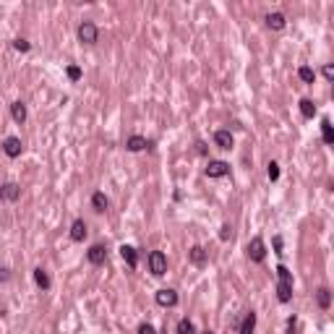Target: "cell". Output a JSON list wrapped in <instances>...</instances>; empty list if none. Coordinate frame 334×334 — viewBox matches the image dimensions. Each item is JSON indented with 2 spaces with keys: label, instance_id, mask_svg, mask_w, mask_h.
<instances>
[{
  "label": "cell",
  "instance_id": "9a60e30c",
  "mask_svg": "<svg viewBox=\"0 0 334 334\" xmlns=\"http://www.w3.org/2000/svg\"><path fill=\"white\" fill-rule=\"evenodd\" d=\"M11 115H13V120L21 125V123L26 120V104H24V102H13V104H11Z\"/></svg>",
  "mask_w": 334,
  "mask_h": 334
},
{
  "label": "cell",
  "instance_id": "8fae6325",
  "mask_svg": "<svg viewBox=\"0 0 334 334\" xmlns=\"http://www.w3.org/2000/svg\"><path fill=\"white\" fill-rule=\"evenodd\" d=\"M120 256H123V261L128 264V267L136 269V264H139V253H136L133 246H123V248H120Z\"/></svg>",
  "mask_w": 334,
  "mask_h": 334
},
{
  "label": "cell",
  "instance_id": "4316f807",
  "mask_svg": "<svg viewBox=\"0 0 334 334\" xmlns=\"http://www.w3.org/2000/svg\"><path fill=\"white\" fill-rule=\"evenodd\" d=\"M13 50H19V52H29V50H32V44H29L26 40H13Z\"/></svg>",
  "mask_w": 334,
  "mask_h": 334
},
{
  "label": "cell",
  "instance_id": "5bb4252c",
  "mask_svg": "<svg viewBox=\"0 0 334 334\" xmlns=\"http://www.w3.org/2000/svg\"><path fill=\"white\" fill-rule=\"evenodd\" d=\"M149 146V141L144 139V136H131V139L125 141V149L128 151H141V149H146Z\"/></svg>",
  "mask_w": 334,
  "mask_h": 334
},
{
  "label": "cell",
  "instance_id": "836d02e7",
  "mask_svg": "<svg viewBox=\"0 0 334 334\" xmlns=\"http://www.w3.org/2000/svg\"><path fill=\"white\" fill-rule=\"evenodd\" d=\"M196 151H199V154H207V146H204V141L196 144Z\"/></svg>",
  "mask_w": 334,
  "mask_h": 334
},
{
  "label": "cell",
  "instance_id": "d590c367",
  "mask_svg": "<svg viewBox=\"0 0 334 334\" xmlns=\"http://www.w3.org/2000/svg\"><path fill=\"white\" fill-rule=\"evenodd\" d=\"M196 334H214V332H209V329H207V332H196Z\"/></svg>",
  "mask_w": 334,
  "mask_h": 334
},
{
  "label": "cell",
  "instance_id": "7c38bea8",
  "mask_svg": "<svg viewBox=\"0 0 334 334\" xmlns=\"http://www.w3.org/2000/svg\"><path fill=\"white\" fill-rule=\"evenodd\" d=\"M188 259H191V264H196V267H204V264H207V250L201 246H193L188 250Z\"/></svg>",
  "mask_w": 334,
  "mask_h": 334
},
{
  "label": "cell",
  "instance_id": "52a82bcc",
  "mask_svg": "<svg viewBox=\"0 0 334 334\" xmlns=\"http://www.w3.org/2000/svg\"><path fill=\"white\" fill-rule=\"evenodd\" d=\"M21 199V188L16 183H3L0 186V201H19Z\"/></svg>",
  "mask_w": 334,
  "mask_h": 334
},
{
  "label": "cell",
  "instance_id": "ffe728a7",
  "mask_svg": "<svg viewBox=\"0 0 334 334\" xmlns=\"http://www.w3.org/2000/svg\"><path fill=\"white\" fill-rule=\"evenodd\" d=\"M267 26L274 29V32L285 29V16H282V13H269V16H267Z\"/></svg>",
  "mask_w": 334,
  "mask_h": 334
},
{
  "label": "cell",
  "instance_id": "6da1fadb",
  "mask_svg": "<svg viewBox=\"0 0 334 334\" xmlns=\"http://www.w3.org/2000/svg\"><path fill=\"white\" fill-rule=\"evenodd\" d=\"M79 40L84 44H94L97 40H100V29H97V24H92V21H81L79 24Z\"/></svg>",
  "mask_w": 334,
  "mask_h": 334
},
{
  "label": "cell",
  "instance_id": "ac0fdd59",
  "mask_svg": "<svg viewBox=\"0 0 334 334\" xmlns=\"http://www.w3.org/2000/svg\"><path fill=\"white\" fill-rule=\"evenodd\" d=\"M316 303L321 308H329L332 306V292H329V287H318L316 290Z\"/></svg>",
  "mask_w": 334,
  "mask_h": 334
},
{
  "label": "cell",
  "instance_id": "ba28073f",
  "mask_svg": "<svg viewBox=\"0 0 334 334\" xmlns=\"http://www.w3.org/2000/svg\"><path fill=\"white\" fill-rule=\"evenodd\" d=\"M214 144L219 149H225V151H230L235 146V139H232V133L230 131H225V128H219V131L214 133Z\"/></svg>",
  "mask_w": 334,
  "mask_h": 334
},
{
  "label": "cell",
  "instance_id": "9c48e42d",
  "mask_svg": "<svg viewBox=\"0 0 334 334\" xmlns=\"http://www.w3.org/2000/svg\"><path fill=\"white\" fill-rule=\"evenodd\" d=\"M86 235H89L86 222H84V219H73V225H71V240L81 243V240H86Z\"/></svg>",
  "mask_w": 334,
  "mask_h": 334
},
{
  "label": "cell",
  "instance_id": "e0dca14e",
  "mask_svg": "<svg viewBox=\"0 0 334 334\" xmlns=\"http://www.w3.org/2000/svg\"><path fill=\"white\" fill-rule=\"evenodd\" d=\"M107 207H110L107 196H104L102 191H97V193L92 196V209H94V211H104V209H107Z\"/></svg>",
  "mask_w": 334,
  "mask_h": 334
},
{
  "label": "cell",
  "instance_id": "277c9868",
  "mask_svg": "<svg viewBox=\"0 0 334 334\" xmlns=\"http://www.w3.org/2000/svg\"><path fill=\"white\" fill-rule=\"evenodd\" d=\"M3 151H5V157L16 159V157H21V151H24V144H21L19 136H8V139L3 141Z\"/></svg>",
  "mask_w": 334,
  "mask_h": 334
},
{
  "label": "cell",
  "instance_id": "2e32d148",
  "mask_svg": "<svg viewBox=\"0 0 334 334\" xmlns=\"http://www.w3.org/2000/svg\"><path fill=\"white\" fill-rule=\"evenodd\" d=\"M34 282L40 285L42 290H50V285H52V282H50V274H47V271H44L42 267H37V269H34Z\"/></svg>",
  "mask_w": 334,
  "mask_h": 334
},
{
  "label": "cell",
  "instance_id": "484cf974",
  "mask_svg": "<svg viewBox=\"0 0 334 334\" xmlns=\"http://www.w3.org/2000/svg\"><path fill=\"white\" fill-rule=\"evenodd\" d=\"M277 277H279V282H292V274L287 271L285 264H279V267H277Z\"/></svg>",
  "mask_w": 334,
  "mask_h": 334
},
{
  "label": "cell",
  "instance_id": "d6986e66",
  "mask_svg": "<svg viewBox=\"0 0 334 334\" xmlns=\"http://www.w3.org/2000/svg\"><path fill=\"white\" fill-rule=\"evenodd\" d=\"M256 329V313L250 311V313H246V318H243V324H240V334H253Z\"/></svg>",
  "mask_w": 334,
  "mask_h": 334
},
{
  "label": "cell",
  "instance_id": "4fadbf2b",
  "mask_svg": "<svg viewBox=\"0 0 334 334\" xmlns=\"http://www.w3.org/2000/svg\"><path fill=\"white\" fill-rule=\"evenodd\" d=\"M277 298H279V303H290L292 300V282H279L277 285Z\"/></svg>",
  "mask_w": 334,
  "mask_h": 334
},
{
  "label": "cell",
  "instance_id": "4dcf8cb0",
  "mask_svg": "<svg viewBox=\"0 0 334 334\" xmlns=\"http://www.w3.org/2000/svg\"><path fill=\"white\" fill-rule=\"evenodd\" d=\"M324 76H326V81H332V79H334V68H332L329 63L324 65Z\"/></svg>",
  "mask_w": 334,
  "mask_h": 334
},
{
  "label": "cell",
  "instance_id": "7a4b0ae2",
  "mask_svg": "<svg viewBox=\"0 0 334 334\" xmlns=\"http://www.w3.org/2000/svg\"><path fill=\"white\" fill-rule=\"evenodd\" d=\"M149 271L154 277H162L167 271V256L162 253V250H151L149 253Z\"/></svg>",
  "mask_w": 334,
  "mask_h": 334
},
{
  "label": "cell",
  "instance_id": "8992f818",
  "mask_svg": "<svg viewBox=\"0 0 334 334\" xmlns=\"http://www.w3.org/2000/svg\"><path fill=\"white\" fill-rule=\"evenodd\" d=\"M157 303L162 308H172V306H178V292L175 290H170V287H165V290H159L157 292Z\"/></svg>",
  "mask_w": 334,
  "mask_h": 334
},
{
  "label": "cell",
  "instance_id": "d4e9b609",
  "mask_svg": "<svg viewBox=\"0 0 334 334\" xmlns=\"http://www.w3.org/2000/svg\"><path fill=\"white\" fill-rule=\"evenodd\" d=\"M267 175H269L271 183H274V180H279V165H277V162H269V165H267Z\"/></svg>",
  "mask_w": 334,
  "mask_h": 334
},
{
  "label": "cell",
  "instance_id": "83f0119b",
  "mask_svg": "<svg viewBox=\"0 0 334 334\" xmlns=\"http://www.w3.org/2000/svg\"><path fill=\"white\" fill-rule=\"evenodd\" d=\"M68 79H71V81H79V79H81V68H79V65H68Z\"/></svg>",
  "mask_w": 334,
  "mask_h": 334
},
{
  "label": "cell",
  "instance_id": "d6a6232c",
  "mask_svg": "<svg viewBox=\"0 0 334 334\" xmlns=\"http://www.w3.org/2000/svg\"><path fill=\"white\" fill-rule=\"evenodd\" d=\"M274 250H277V253H282V238H279V235L274 238Z\"/></svg>",
  "mask_w": 334,
  "mask_h": 334
},
{
  "label": "cell",
  "instance_id": "7402d4cb",
  "mask_svg": "<svg viewBox=\"0 0 334 334\" xmlns=\"http://www.w3.org/2000/svg\"><path fill=\"white\" fill-rule=\"evenodd\" d=\"M321 139H324V144H329V146L334 144V131H332V123L326 118L321 120Z\"/></svg>",
  "mask_w": 334,
  "mask_h": 334
},
{
  "label": "cell",
  "instance_id": "44dd1931",
  "mask_svg": "<svg viewBox=\"0 0 334 334\" xmlns=\"http://www.w3.org/2000/svg\"><path fill=\"white\" fill-rule=\"evenodd\" d=\"M175 334H196V326L191 318H180L178 326H175Z\"/></svg>",
  "mask_w": 334,
  "mask_h": 334
},
{
  "label": "cell",
  "instance_id": "603a6c76",
  "mask_svg": "<svg viewBox=\"0 0 334 334\" xmlns=\"http://www.w3.org/2000/svg\"><path fill=\"white\" fill-rule=\"evenodd\" d=\"M298 76H300V81H306V84H313L316 81V71L311 65H300L298 68Z\"/></svg>",
  "mask_w": 334,
  "mask_h": 334
},
{
  "label": "cell",
  "instance_id": "e575fe53",
  "mask_svg": "<svg viewBox=\"0 0 334 334\" xmlns=\"http://www.w3.org/2000/svg\"><path fill=\"white\" fill-rule=\"evenodd\" d=\"M287 329H290V334H295V316L290 318V321H287Z\"/></svg>",
  "mask_w": 334,
  "mask_h": 334
},
{
  "label": "cell",
  "instance_id": "30bf717a",
  "mask_svg": "<svg viewBox=\"0 0 334 334\" xmlns=\"http://www.w3.org/2000/svg\"><path fill=\"white\" fill-rule=\"evenodd\" d=\"M86 256H89V264L100 267V264H104V259H107V248H104V246H92Z\"/></svg>",
  "mask_w": 334,
  "mask_h": 334
},
{
  "label": "cell",
  "instance_id": "cb8c5ba5",
  "mask_svg": "<svg viewBox=\"0 0 334 334\" xmlns=\"http://www.w3.org/2000/svg\"><path fill=\"white\" fill-rule=\"evenodd\" d=\"M300 115L311 120V118L316 115V104L311 102V100H300Z\"/></svg>",
  "mask_w": 334,
  "mask_h": 334
},
{
  "label": "cell",
  "instance_id": "f1b7e54d",
  "mask_svg": "<svg viewBox=\"0 0 334 334\" xmlns=\"http://www.w3.org/2000/svg\"><path fill=\"white\" fill-rule=\"evenodd\" d=\"M230 238H232V227L222 225V227H219V240H230Z\"/></svg>",
  "mask_w": 334,
  "mask_h": 334
},
{
  "label": "cell",
  "instance_id": "1f68e13d",
  "mask_svg": "<svg viewBox=\"0 0 334 334\" xmlns=\"http://www.w3.org/2000/svg\"><path fill=\"white\" fill-rule=\"evenodd\" d=\"M5 279H11V269H0V282H5Z\"/></svg>",
  "mask_w": 334,
  "mask_h": 334
},
{
  "label": "cell",
  "instance_id": "f546056e",
  "mask_svg": "<svg viewBox=\"0 0 334 334\" xmlns=\"http://www.w3.org/2000/svg\"><path fill=\"white\" fill-rule=\"evenodd\" d=\"M136 334H157V329H154V326H151V324H141V326H139V332H136Z\"/></svg>",
  "mask_w": 334,
  "mask_h": 334
},
{
  "label": "cell",
  "instance_id": "3957f363",
  "mask_svg": "<svg viewBox=\"0 0 334 334\" xmlns=\"http://www.w3.org/2000/svg\"><path fill=\"white\" fill-rule=\"evenodd\" d=\"M248 259L256 261V264H261L264 259H267V246H264L261 238H253L248 243Z\"/></svg>",
  "mask_w": 334,
  "mask_h": 334
},
{
  "label": "cell",
  "instance_id": "5b68a950",
  "mask_svg": "<svg viewBox=\"0 0 334 334\" xmlns=\"http://www.w3.org/2000/svg\"><path fill=\"white\" fill-rule=\"evenodd\" d=\"M204 172H207V178H225L227 172H230V165L222 162V159H211L209 167Z\"/></svg>",
  "mask_w": 334,
  "mask_h": 334
}]
</instances>
